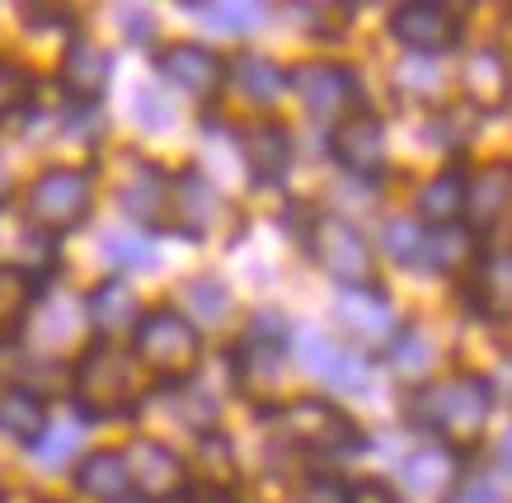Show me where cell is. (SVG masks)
Here are the masks:
<instances>
[{
  "label": "cell",
  "mask_w": 512,
  "mask_h": 503,
  "mask_svg": "<svg viewBox=\"0 0 512 503\" xmlns=\"http://www.w3.org/2000/svg\"><path fill=\"white\" fill-rule=\"evenodd\" d=\"M489 414H494V381L480 372H451L404 395V419L419 433L442 438V447H451L456 456L484 438Z\"/></svg>",
  "instance_id": "1"
},
{
  "label": "cell",
  "mask_w": 512,
  "mask_h": 503,
  "mask_svg": "<svg viewBox=\"0 0 512 503\" xmlns=\"http://www.w3.org/2000/svg\"><path fill=\"white\" fill-rule=\"evenodd\" d=\"M71 405L90 424L127 419L141 405V367L127 348L109 339H90L71 362Z\"/></svg>",
  "instance_id": "2"
},
{
  "label": "cell",
  "mask_w": 512,
  "mask_h": 503,
  "mask_svg": "<svg viewBox=\"0 0 512 503\" xmlns=\"http://www.w3.org/2000/svg\"><path fill=\"white\" fill-rule=\"evenodd\" d=\"M273 419V433H278L282 447H292L301 456H315V461H343L367 447V433L353 414L329 400V395H301L292 405L264 409Z\"/></svg>",
  "instance_id": "3"
},
{
  "label": "cell",
  "mask_w": 512,
  "mask_h": 503,
  "mask_svg": "<svg viewBox=\"0 0 512 503\" xmlns=\"http://www.w3.org/2000/svg\"><path fill=\"white\" fill-rule=\"evenodd\" d=\"M127 353L160 386H188L202 367V330L179 306H151V311H141Z\"/></svg>",
  "instance_id": "4"
},
{
  "label": "cell",
  "mask_w": 512,
  "mask_h": 503,
  "mask_svg": "<svg viewBox=\"0 0 512 503\" xmlns=\"http://www.w3.org/2000/svg\"><path fill=\"white\" fill-rule=\"evenodd\" d=\"M94 207V179L80 165H47L24 193V221L29 231L62 240L66 231H80Z\"/></svg>",
  "instance_id": "5"
},
{
  "label": "cell",
  "mask_w": 512,
  "mask_h": 503,
  "mask_svg": "<svg viewBox=\"0 0 512 503\" xmlns=\"http://www.w3.org/2000/svg\"><path fill=\"white\" fill-rule=\"evenodd\" d=\"M301 245H306L315 264L339 283V292L343 287L376 283L372 278L376 273L372 240H367V231H357L348 217H339V212H315L311 226H306V236H301Z\"/></svg>",
  "instance_id": "6"
},
{
  "label": "cell",
  "mask_w": 512,
  "mask_h": 503,
  "mask_svg": "<svg viewBox=\"0 0 512 503\" xmlns=\"http://www.w3.org/2000/svg\"><path fill=\"white\" fill-rule=\"evenodd\" d=\"M287 80H292V90H296V99H301L306 118H311V123H325V127L362 113V99H367L362 76H357L348 62H334V57L301 62L296 71H287Z\"/></svg>",
  "instance_id": "7"
},
{
  "label": "cell",
  "mask_w": 512,
  "mask_h": 503,
  "mask_svg": "<svg viewBox=\"0 0 512 503\" xmlns=\"http://www.w3.org/2000/svg\"><path fill=\"white\" fill-rule=\"evenodd\" d=\"M390 38L419 62H433L466 38V19L456 5H442V0H409L390 10Z\"/></svg>",
  "instance_id": "8"
},
{
  "label": "cell",
  "mask_w": 512,
  "mask_h": 503,
  "mask_svg": "<svg viewBox=\"0 0 512 503\" xmlns=\"http://www.w3.org/2000/svg\"><path fill=\"white\" fill-rule=\"evenodd\" d=\"M240 386H273L292 362V325L282 311H259L249 320L245 339L231 348Z\"/></svg>",
  "instance_id": "9"
},
{
  "label": "cell",
  "mask_w": 512,
  "mask_h": 503,
  "mask_svg": "<svg viewBox=\"0 0 512 503\" xmlns=\"http://www.w3.org/2000/svg\"><path fill=\"white\" fill-rule=\"evenodd\" d=\"M127 475H132V494L141 503H179L193 489L188 461L160 438H132L127 442Z\"/></svg>",
  "instance_id": "10"
},
{
  "label": "cell",
  "mask_w": 512,
  "mask_h": 503,
  "mask_svg": "<svg viewBox=\"0 0 512 503\" xmlns=\"http://www.w3.org/2000/svg\"><path fill=\"white\" fill-rule=\"evenodd\" d=\"M226 212V193L202 165H184L170 174V226L188 240H207Z\"/></svg>",
  "instance_id": "11"
},
{
  "label": "cell",
  "mask_w": 512,
  "mask_h": 503,
  "mask_svg": "<svg viewBox=\"0 0 512 503\" xmlns=\"http://www.w3.org/2000/svg\"><path fill=\"white\" fill-rule=\"evenodd\" d=\"M156 71L170 90L198 99V104H207V99H217L226 90V57L212 52L207 43H170V48H160Z\"/></svg>",
  "instance_id": "12"
},
{
  "label": "cell",
  "mask_w": 512,
  "mask_h": 503,
  "mask_svg": "<svg viewBox=\"0 0 512 503\" xmlns=\"http://www.w3.org/2000/svg\"><path fill=\"white\" fill-rule=\"evenodd\" d=\"M339 325L353 334L357 344L367 348H386L395 334H400V311H395V301L381 283H362V287H343L339 292Z\"/></svg>",
  "instance_id": "13"
},
{
  "label": "cell",
  "mask_w": 512,
  "mask_h": 503,
  "mask_svg": "<svg viewBox=\"0 0 512 503\" xmlns=\"http://www.w3.org/2000/svg\"><path fill=\"white\" fill-rule=\"evenodd\" d=\"M329 160L339 165L343 174H357V179H367V174H381L386 165V123L376 118V113H353V118H343V123L329 127Z\"/></svg>",
  "instance_id": "14"
},
{
  "label": "cell",
  "mask_w": 512,
  "mask_h": 503,
  "mask_svg": "<svg viewBox=\"0 0 512 503\" xmlns=\"http://www.w3.org/2000/svg\"><path fill=\"white\" fill-rule=\"evenodd\" d=\"M57 80H62V95L71 104L99 109L104 90H109V80H113V52L90 43V38H71L62 52V66H57Z\"/></svg>",
  "instance_id": "15"
},
{
  "label": "cell",
  "mask_w": 512,
  "mask_h": 503,
  "mask_svg": "<svg viewBox=\"0 0 512 503\" xmlns=\"http://www.w3.org/2000/svg\"><path fill=\"white\" fill-rule=\"evenodd\" d=\"M301 362H306V372L329 381V391H362V386H372V358H362V348H348L320 330L301 334Z\"/></svg>",
  "instance_id": "16"
},
{
  "label": "cell",
  "mask_w": 512,
  "mask_h": 503,
  "mask_svg": "<svg viewBox=\"0 0 512 503\" xmlns=\"http://www.w3.org/2000/svg\"><path fill=\"white\" fill-rule=\"evenodd\" d=\"M123 160H132V170L118 184V207L132 221H141L146 231L170 226V174L160 170L156 160H137V156H123Z\"/></svg>",
  "instance_id": "17"
},
{
  "label": "cell",
  "mask_w": 512,
  "mask_h": 503,
  "mask_svg": "<svg viewBox=\"0 0 512 503\" xmlns=\"http://www.w3.org/2000/svg\"><path fill=\"white\" fill-rule=\"evenodd\" d=\"M508 203H512V174L503 160L484 165L480 174H466V207H461V221L475 240L494 236L498 221L508 217Z\"/></svg>",
  "instance_id": "18"
},
{
  "label": "cell",
  "mask_w": 512,
  "mask_h": 503,
  "mask_svg": "<svg viewBox=\"0 0 512 503\" xmlns=\"http://www.w3.org/2000/svg\"><path fill=\"white\" fill-rule=\"evenodd\" d=\"M226 90H235L249 109H278L292 95V80H287V66L264 52H240L226 62Z\"/></svg>",
  "instance_id": "19"
},
{
  "label": "cell",
  "mask_w": 512,
  "mask_h": 503,
  "mask_svg": "<svg viewBox=\"0 0 512 503\" xmlns=\"http://www.w3.org/2000/svg\"><path fill=\"white\" fill-rule=\"evenodd\" d=\"M85 315H90V325L99 330V339L118 344V334H132L141 320L137 287L127 283V278H104V283L85 297Z\"/></svg>",
  "instance_id": "20"
},
{
  "label": "cell",
  "mask_w": 512,
  "mask_h": 503,
  "mask_svg": "<svg viewBox=\"0 0 512 503\" xmlns=\"http://www.w3.org/2000/svg\"><path fill=\"white\" fill-rule=\"evenodd\" d=\"M240 156H245L254 184H278L292 170V132L282 123L240 127Z\"/></svg>",
  "instance_id": "21"
},
{
  "label": "cell",
  "mask_w": 512,
  "mask_h": 503,
  "mask_svg": "<svg viewBox=\"0 0 512 503\" xmlns=\"http://www.w3.org/2000/svg\"><path fill=\"white\" fill-rule=\"evenodd\" d=\"M466 297L480 311V320H508V250L489 245L466 268Z\"/></svg>",
  "instance_id": "22"
},
{
  "label": "cell",
  "mask_w": 512,
  "mask_h": 503,
  "mask_svg": "<svg viewBox=\"0 0 512 503\" xmlns=\"http://www.w3.org/2000/svg\"><path fill=\"white\" fill-rule=\"evenodd\" d=\"M76 489L94 503H127L132 499V475H127V461L118 447H99V452H85L71 471Z\"/></svg>",
  "instance_id": "23"
},
{
  "label": "cell",
  "mask_w": 512,
  "mask_h": 503,
  "mask_svg": "<svg viewBox=\"0 0 512 503\" xmlns=\"http://www.w3.org/2000/svg\"><path fill=\"white\" fill-rule=\"evenodd\" d=\"M461 207H466V170H461V165H447V170H437L433 179H423L419 198H414V221H419L423 231L461 226Z\"/></svg>",
  "instance_id": "24"
},
{
  "label": "cell",
  "mask_w": 512,
  "mask_h": 503,
  "mask_svg": "<svg viewBox=\"0 0 512 503\" xmlns=\"http://www.w3.org/2000/svg\"><path fill=\"white\" fill-rule=\"evenodd\" d=\"M47 433V400L43 391H33L29 381L0 386V438L15 442H38Z\"/></svg>",
  "instance_id": "25"
},
{
  "label": "cell",
  "mask_w": 512,
  "mask_h": 503,
  "mask_svg": "<svg viewBox=\"0 0 512 503\" xmlns=\"http://www.w3.org/2000/svg\"><path fill=\"white\" fill-rule=\"evenodd\" d=\"M404 485L414 494H447L461 475H456V452L451 447H423V452H409L400 461Z\"/></svg>",
  "instance_id": "26"
},
{
  "label": "cell",
  "mask_w": 512,
  "mask_h": 503,
  "mask_svg": "<svg viewBox=\"0 0 512 503\" xmlns=\"http://www.w3.org/2000/svg\"><path fill=\"white\" fill-rule=\"evenodd\" d=\"M475 236H470L466 226H437V231H428L423 236V254L419 264L433 268V273H466L470 264H475Z\"/></svg>",
  "instance_id": "27"
},
{
  "label": "cell",
  "mask_w": 512,
  "mask_h": 503,
  "mask_svg": "<svg viewBox=\"0 0 512 503\" xmlns=\"http://www.w3.org/2000/svg\"><path fill=\"white\" fill-rule=\"evenodd\" d=\"M466 90H470V104L475 109H498L508 99V62L503 52H480L466 62Z\"/></svg>",
  "instance_id": "28"
},
{
  "label": "cell",
  "mask_w": 512,
  "mask_h": 503,
  "mask_svg": "<svg viewBox=\"0 0 512 503\" xmlns=\"http://www.w3.org/2000/svg\"><path fill=\"white\" fill-rule=\"evenodd\" d=\"M99 254L109 259L113 268H127V273H141V268H156L160 250L151 245L146 231H132V226H113L99 236Z\"/></svg>",
  "instance_id": "29"
},
{
  "label": "cell",
  "mask_w": 512,
  "mask_h": 503,
  "mask_svg": "<svg viewBox=\"0 0 512 503\" xmlns=\"http://www.w3.org/2000/svg\"><path fill=\"white\" fill-rule=\"evenodd\" d=\"M235 306L231 287H226V278H217V273H193L184 283V315L198 325V320H226Z\"/></svg>",
  "instance_id": "30"
},
{
  "label": "cell",
  "mask_w": 512,
  "mask_h": 503,
  "mask_svg": "<svg viewBox=\"0 0 512 503\" xmlns=\"http://www.w3.org/2000/svg\"><path fill=\"white\" fill-rule=\"evenodd\" d=\"M390 358H395V372H400L409 386L428 381L437 367V353H433V344H428V334H423L419 325H409V320H404L400 334L390 339Z\"/></svg>",
  "instance_id": "31"
},
{
  "label": "cell",
  "mask_w": 512,
  "mask_h": 503,
  "mask_svg": "<svg viewBox=\"0 0 512 503\" xmlns=\"http://www.w3.org/2000/svg\"><path fill=\"white\" fill-rule=\"evenodd\" d=\"M184 10L221 33H245L264 19V5H235V0H188Z\"/></svg>",
  "instance_id": "32"
},
{
  "label": "cell",
  "mask_w": 512,
  "mask_h": 503,
  "mask_svg": "<svg viewBox=\"0 0 512 503\" xmlns=\"http://www.w3.org/2000/svg\"><path fill=\"white\" fill-rule=\"evenodd\" d=\"M29 104H33V71L10 62V57H0V123L15 118L19 109H29Z\"/></svg>",
  "instance_id": "33"
},
{
  "label": "cell",
  "mask_w": 512,
  "mask_h": 503,
  "mask_svg": "<svg viewBox=\"0 0 512 503\" xmlns=\"http://www.w3.org/2000/svg\"><path fill=\"white\" fill-rule=\"evenodd\" d=\"M423 236H428V231H423L414 217H390L386 231H381V245H386V254L395 264H419Z\"/></svg>",
  "instance_id": "34"
},
{
  "label": "cell",
  "mask_w": 512,
  "mask_h": 503,
  "mask_svg": "<svg viewBox=\"0 0 512 503\" xmlns=\"http://www.w3.org/2000/svg\"><path fill=\"white\" fill-rule=\"evenodd\" d=\"M43 287H33L15 264H0V320H19Z\"/></svg>",
  "instance_id": "35"
},
{
  "label": "cell",
  "mask_w": 512,
  "mask_h": 503,
  "mask_svg": "<svg viewBox=\"0 0 512 503\" xmlns=\"http://www.w3.org/2000/svg\"><path fill=\"white\" fill-rule=\"evenodd\" d=\"M132 113H137L141 132H165V127H170V118H174L170 99L160 95V90H137V99H132Z\"/></svg>",
  "instance_id": "36"
},
{
  "label": "cell",
  "mask_w": 512,
  "mask_h": 503,
  "mask_svg": "<svg viewBox=\"0 0 512 503\" xmlns=\"http://www.w3.org/2000/svg\"><path fill=\"white\" fill-rule=\"evenodd\" d=\"M343 503H400L395 485L381 480V475H367V480H353V485H343Z\"/></svg>",
  "instance_id": "37"
},
{
  "label": "cell",
  "mask_w": 512,
  "mask_h": 503,
  "mask_svg": "<svg viewBox=\"0 0 512 503\" xmlns=\"http://www.w3.org/2000/svg\"><path fill=\"white\" fill-rule=\"evenodd\" d=\"M442 499H447V503H503V499H498V489L489 485L484 475H461V480H456Z\"/></svg>",
  "instance_id": "38"
},
{
  "label": "cell",
  "mask_w": 512,
  "mask_h": 503,
  "mask_svg": "<svg viewBox=\"0 0 512 503\" xmlns=\"http://www.w3.org/2000/svg\"><path fill=\"white\" fill-rule=\"evenodd\" d=\"M24 29H71L76 24V10L66 5H24Z\"/></svg>",
  "instance_id": "39"
},
{
  "label": "cell",
  "mask_w": 512,
  "mask_h": 503,
  "mask_svg": "<svg viewBox=\"0 0 512 503\" xmlns=\"http://www.w3.org/2000/svg\"><path fill=\"white\" fill-rule=\"evenodd\" d=\"M118 24H123V33H127V43H132V48H141V43H156V19H151V10L123 5V10H118Z\"/></svg>",
  "instance_id": "40"
},
{
  "label": "cell",
  "mask_w": 512,
  "mask_h": 503,
  "mask_svg": "<svg viewBox=\"0 0 512 503\" xmlns=\"http://www.w3.org/2000/svg\"><path fill=\"white\" fill-rule=\"evenodd\" d=\"M33 452L43 456L47 466H57V461H66V456L76 452V433H52V428H47L43 438L33 442Z\"/></svg>",
  "instance_id": "41"
},
{
  "label": "cell",
  "mask_w": 512,
  "mask_h": 503,
  "mask_svg": "<svg viewBox=\"0 0 512 503\" xmlns=\"http://www.w3.org/2000/svg\"><path fill=\"white\" fill-rule=\"evenodd\" d=\"M296 499L301 503H343V485L329 480V475H311L306 485L296 489Z\"/></svg>",
  "instance_id": "42"
},
{
  "label": "cell",
  "mask_w": 512,
  "mask_h": 503,
  "mask_svg": "<svg viewBox=\"0 0 512 503\" xmlns=\"http://www.w3.org/2000/svg\"><path fill=\"white\" fill-rule=\"evenodd\" d=\"M184 503H240L226 485H198V489H188Z\"/></svg>",
  "instance_id": "43"
},
{
  "label": "cell",
  "mask_w": 512,
  "mask_h": 503,
  "mask_svg": "<svg viewBox=\"0 0 512 503\" xmlns=\"http://www.w3.org/2000/svg\"><path fill=\"white\" fill-rule=\"evenodd\" d=\"M15 198V170H10V160L0 151V203H10Z\"/></svg>",
  "instance_id": "44"
},
{
  "label": "cell",
  "mask_w": 512,
  "mask_h": 503,
  "mask_svg": "<svg viewBox=\"0 0 512 503\" xmlns=\"http://www.w3.org/2000/svg\"><path fill=\"white\" fill-rule=\"evenodd\" d=\"M5 499H10V489H5V480H0V503H5Z\"/></svg>",
  "instance_id": "45"
},
{
  "label": "cell",
  "mask_w": 512,
  "mask_h": 503,
  "mask_svg": "<svg viewBox=\"0 0 512 503\" xmlns=\"http://www.w3.org/2000/svg\"><path fill=\"white\" fill-rule=\"evenodd\" d=\"M38 503H66V499H38Z\"/></svg>",
  "instance_id": "46"
}]
</instances>
